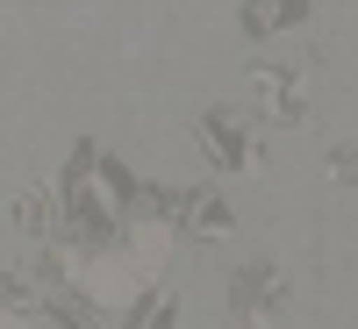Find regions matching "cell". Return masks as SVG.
<instances>
[{
  "label": "cell",
  "mask_w": 358,
  "mask_h": 329,
  "mask_svg": "<svg viewBox=\"0 0 358 329\" xmlns=\"http://www.w3.org/2000/svg\"><path fill=\"white\" fill-rule=\"evenodd\" d=\"M201 143H208V151H215V165L222 172H258V136L244 129V122H236V115L229 108H215V115H201Z\"/></svg>",
  "instance_id": "1"
},
{
  "label": "cell",
  "mask_w": 358,
  "mask_h": 329,
  "mask_svg": "<svg viewBox=\"0 0 358 329\" xmlns=\"http://www.w3.org/2000/svg\"><path fill=\"white\" fill-rule=\"evenodd\" d=\"M229 308L244 315L251 329H258V322H273V315L287 308V279H280V265H251V272H236V286H229Z\"/></svg>",
  "instance_id": "2"
},
{
  "label": "cell",
  "mask_w": 358,
  "mask_h": 329,
  "mask_svg": "<svg viewBox=\"0 0 358 329\" xmlns=\"http://www.w3.org/2000/svg\"><path fill=\"white\" fill-rule=\"evenodd\" d=\"M251 94H265V115H273V122H301L308 115V86L287 65H251Z\"/></svg>",
  "instance_id": "3"
},
{
  "label": "cell",
  "mask_w": 358,
  "mask_h": 329,
  "mask_svg": "<svg viewBox=\"0 0 358 329\" xmlns=\"http://www.w3.org/2000/svg\"><path fill=\"white\" fill-rule=\"evenodd\" d=\"M15 222H22L29 236H50V229H57V207H50V193H22V200H15Z\"/></svg>",
  "instance_id": "4"
},
{
  "label": "cell",
  "mask_w": 358,
  "mask_h": 329,
  "mask_svg": "<svg viewBox=\"0 0 358 329\" xmlns=\"http://www.w3.org/2000/svg\"><path fill=\"white\" fill-rule=\"evenodd\" d=\"M194 229H201V236H222V229H229V207H222L215 193H201V200H194Z\"/></svg>",
  "instance_id": "5"
},
{
  "label": "cell",
  "mask_w": 358,
  "mask_h": 329,
  "mask_svg": "<svg viewBox=\"0 0 358 329\" xmlns=\"http://www.w3.org/2000/svg\"><path fill=\"white\" fill-rule=\"evenodd\" d=\"M330 179H337V187H351V179H358V165H351V151H330Z\"/></svg>",
  "instance_id": "6"
}]
</instances>
